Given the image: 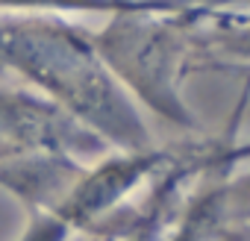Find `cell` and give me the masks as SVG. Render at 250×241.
Masks as SVG:
<instances>
[{"label": "cell", "mask_w": 250, "mask_h": 241, "mask_svg": "<svg viewBox=\"0 0 250 241\" xmlns=\"http://www.w3.org/2000/svg\"><path fill=\"white\" fill-rule=\"evenodd\" d=\"M91 39L139 109L194 133L200 120L186 100V82L206 71L244 74L250 18L244 3L174 0L106 15Z\"/></svg>", "instance_id": "obj_1"}, {"label": "cell", "mask_w": 250, "mask_h": 241, "mask_svg": "<svg viewBox=\"0 0 250 241\" xmlns=\"http://www.w3.org/2000/svg\"><path fill=\"white\" fill-rule=\"evenodd\" d=\"M0 74L65 112L109 150H150L156 136L91 39V27L71 15H0Z\"/></svg>", "instance_id": "obj_2"}, {"label": "cell", "mask_w": 250, "mask_h": 241, "mask_svg": "<svg viewBox=\"0 0 250 241\" xmlns=\"http://www.w3.org/2000/svg\"><path fill=\"white\" fill-rule=\"evenodd\" d=\"M177 147L150 150H112L94 159L71 191L44 209H30L27 226L18 241H74L80 235H94L97 226L127 200H133L171 159Z\"/></svg>", "instance_id": "obj_3"}, {"label": "cell", "mask_w": 250, "mask_h": 241, "mask_svg": "<svg viewBox=\"0 0 250 241\" xmlns=\"http://www.w3.org/2000/svg\"><path fill=\"white\" fill-rule=\"evenodd\" d=\"M30 153H65L94 162L112 150L30 88L0 85V165Z\"/></svg>", "instance_id": "obj_4"}, {"label": "cell", "mask_w": 250, "mask_h": 241, "mask_svg": "<svg viewBox=\"0 0 250 241\" xmlns=\"http://www.w3.org/2000/svg\"><path fill=\"white\" fill-rule=\"evenodd\" d=\"M174 0H0V15L9 12H53V15H71V18H106L115 12L130 9H147V6H165Z\"/></svg>", "instance_id": "obj_5"}, {"label": "cell", "mask_w": 250, "mask_h": 241, "mask_svg": "<svg viewBox=\"0 0 250 241\" xmlns=\"http://www.w3.org/2000/svg\"><path fill=\"white\" fill-rule=\"evenodd\" d=\"M74 241H100V238H94V235H80V238H74Z\"/></svg>", "instance_id": "obj_6"}]
</instances>
